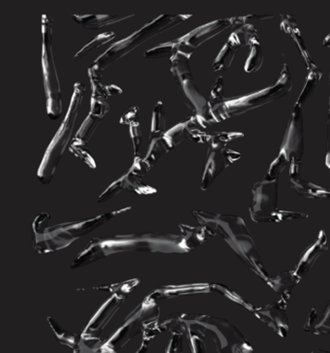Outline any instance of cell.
<instances>
[{"label": "cell", "mask_w": 330, "mask_h": 353, "mask_svg": "<svg viewBox=\"0 0 330 353\" xmlns=\"http://www.w3.org/2000/svg\"><path fill=\"white\" fill-rule=\"evenodd\" d=\"M193 214L201 226L210 229L214 235H219L246 266L263 280H268L260 254L241 216L201 211H195Z\"/></svg>", "instance_id": "cell-1"}, {"label": "cell", "mask_w": 330, "mask_h": 353, "mask_svg": "<svg viewBox=\"0 0 330 353\" xmlns=\"http://www.w3.org/2000/svg\"><path fill=\"white\" fill-rule=\"evenodd\" d=\"M292 88H293V80L289 74L288 64H284L283 70L276 85L261 92L244 95L239 99L225 100L223 103L211 105L210 102L205 118L214 125L232 117L241 116L252 110L260 108L286 97L291 92Z\"/></svg>", "instance_id": "cell-2"}, {"label": "cell", "mask_w": 330, "mask_h": 353, "mask_svg": "<svg viewBox=\"0 0 330 353\" xmlns=\"http://www.w3.org/2000/svg\"><path fill=\"white\" fill-rule=\"evenodd\" d=\"M179 319L187 330L212 340L218 353H248L253 350L241 331L225 319L184 312H179Z\"/></svg>", "instance_id": "cell-3"}, {"label": "cell", "mask_w": 330, "mask_h": 353, "mask_svg": "<svg viewBox=\"0 0 330 353\" xmlns=\"http://www.w3.org/2000/svg\"><path fill=\"white\" fill-rule=\"evenodd\" d=\"M85 92L84 83H75L67 114H66L65 119L61 123L58 132L54 135V139L52 140L51 144L47 147L46 154H45L41 165L39 167V170H38V179L44 185H49L53 180L54 173H56L59 162L63 159L64 152L66 151L69 142L72 139L76 120H77L78 114L82 108Z\"/></svg>", "instance_id": "cell-4"}, {"label": "cell", "mask_w": 330, "mask_h": 353, "mask_svg": "<svg viewBox=\"0 0 330 353\" xmlns=\"http://www.w3.org/2000/svg\"><path fill=\"white\" fill-rule=\"evenodd\" d=\"M182 236L172 234L142 233L120 235L111 238H97L104 255L129 252L184 254L182 248Z\"/></svg>", "instance_id": "cell-5"}, {"label": "cell", "mask_w": 330, "mask_h": 353, "mask_svg": "<svg viewBox=\"0 0 330 353\" xmlns=\"http://www.w3.org/2000/svg\"><path fill=\"white\" fill-rule=\"evenodd\" d=\"M131 209L132 207H128L113 213L102 214L89 221L61 223L54 228H47L44 235L35 238V250L39 254H47V252L67 248L76 240L84 237L99 226L108 223L116 214L124 213Z\"/></svg>", "instance_id": "cell-6"}, {"label": "cell", "mask_w": 330, "mask_h": 353, "mask_svg": "<svg viewBox=\"0 0 330 353\" xmlns=\"http://www.w3.org/2000/svg\"><path fill=\"white\" fill-rule=\"evenodd\" d=\"M53 25V19L44 14L42 16V68L47 97V114L51 120L56 121L63 113V94L52 47Z\"/></svg>", "instance_id": "cell-7"}, {"label": "cell", "mask_w": 330, "mask_h": 353, "mask_svg": "<svg viewBox=\"0 0 330 353\" xmlns=\"http://www.w3.org/2000/svg\"><path fill=\"white\" fill-rule=\"evenodd\" d=\"M304 152V123L302 110L299 105L294 106L283 137L279 154L270 165L267 176L278 179L294 159L301 161Z\"/></svg>", "instance_id": "cell-8"}, {"label": "cell", "mask_w": 330, "mask_h": 353, "mask_svg": "<svg viewBox=\"0 0 330 353\" xmlns=\"http://www.w3.org/2000/svg\"><path fill=\"white\" fill-rule=\"evenodd\" d=\"M252 194L251 219L255 223H272L273 214L277 212L278 179L263 176L254 185Z\"/></svg>", "instance_id": "cell-9"}, {"label": "cell", "mask_w": 330, "mask_h": 353, "mask_svg": "<svg viewBox=\"0 0 330 353\" xmlns=\"http://www.w3.org/2000/svg\"><path fill=\"white\" fill-rule=\"evenodd\" d=\"M157 310H159L158 307L155 309L146 310L144 309L142 305L138 306L129 316L126 317L124 324L111 338L105 341V343L102 345L100 352L101 353H118L120 352L126 343L136 337L138 334L142 332V324L146 321V316H155V314H152V316H149V314H153Z\"/></svg>", "instance_id": "cell-10"}, {"label": "cell", "mask_w": 330, "mask_h": 353, "mask_svg": "<svg viewBox=\"0 0 330 353\" xmlns=\"http://www.w3.org/2000/svg\"><path fill=\"white\" fill-rule=\"evenodd\" d=\"M124 301L125 300L111 295L110 299L100 307L80 335V341L84 345L94 350H101L104 343L101 339L102 334Z\"/></svg>", "instance_id": "cell-11"}, {"label": "cell", "mask_w": 330, "mask_h": 353, "mask_svg": "<svg viewBox=\"0 0 330 353\" xmlns=\"http://www.w3.org/2000/svg\"><path fill=\"white\" fill-rule=\"evenodd\" d=\"M241 154L228 149L227 145L211 143L208 152L205 173H204L201 190H206L211 187L215 179L234 162L241 159Z\"/></svg>", "instance_id": "cell-12"}, {"label": "cell", "mask_w": 330, "mask_h": 353, "mask_svg": "<svg viewBox=\"0 0 330 353\" xmlns=\"http://www.w3.org/2000/svg\"><path fill=\"white\" fill-rule=\"evenodd\" d=\"M232 26H234L232 19L211 21L210 23L199 26L177 40L179 50L185 52H187L186 50H189L190 52H193L194 50L198 49L204 43L210 41V39Z\"/></svg>", "instance_id": "cell-13"}, {"label": "cell", "mask_w": 330, "mask_h": 353, "mask_svg": "<svg viewBox=\"0 0 330 353\" xmlns=\"http://www.w3.org/2000/svg\"><path fill=\"white\" fill-rule=\"evenodd\" d=\"M210 286L208 285H164L152 291L142 303L144 309L152 310L158 307V303L162 300L175 299V298L186 296L195 293L208 292Z\"/></svg>", "instance_id": "cell-14"}, {"label": "cell", "mask_w": 330, "mask_h": 353, "mask_svg": "<svg viewBox=\"0 0 330 353\" xmlns=\"http://www.w3.org/2000/svg\"><path fill=\"white\" fill-rule=\"evenodd\" d=\"M192 15H161L151 23H147L141 30L135 32V47L144 44L146 40L157 37L160 33L167 32L170 28L180 25L187 19L191 18Z\"/></svg>", "instance_id": "cell-15"}, {"label": "cell", "mask_w": 330, "mask_h": 353, "mask_svg": "<svg viewBox=\"0 0 330 353\" xmlns=\"http://www.w3.org/2000/svg\"><path fill=\"white\" fill-rule=\"evenodd\" d=\"M301 161L294 159L289 167V187L296 190L301 196L306 198H317V199H330V190L319 187L314 183L303 180L300 176Z\"/></svg>", "instance_id": "cell-16"}, {"label": "cell", "mask_w": 330, "mask_h": 353, "mask_svg": "<svg viewBox=\"0 0 330 353\" xmlns=\"http://www.w3.org/2000/svg\"><path fill=\"white\" fill-rule=\"evenodd\" d=\"M253 314L280 337H286L289 332V319L285 309L279 304H270L253 310Z\"/></svg>", "instance_id": "cell-17"}, {"label": "cell", "mask_w": 330, "mask_h": 353, "mask_svg": "<svg viewBox=\"0 0 330 353\" xmlns=\"http://www.w3.org/2000/svg\"><path fill=\"white\" fill-rule=\"evenodd\" d=\"M327 238L324 231H320L317 239L312 245H309L305 250L300 259H299L298 265L294 271V275L298 281L302 280L303 276L306 275L314 266L317 260L320 259V255L327 252Z\"/></svg>", "instance_id": "cell-18"}, {"label": "cell", "mask_w": 330, "mask_h": 353, "mask_svg": "<svg viewBox=\"0 0 330 353\" xmlns=\"http://www.w3.org/2000/svg\"><path fill=\"white\" fill-rule=\"evenodd\" d=\"M179 87L182 99L186 106L193 112L194 114L205 117L210 106V101H208L201 94L196 83H194V79H185Z\"/></svg>", "instance_id": "cell-19"}, {"label": "cell", "mask_w": 330, "mask_h": 353, "mask_svg": "<svg viewBox=\"0 0 330 353\" xmlns=\"http://www.w3.org/2000/svg\"><path fill=\"white\" fill-rule=\"evenodd\" d=\"M134 40L135 33H133L129 37L115 43L102 56H100L94 63L97 64L102 70H105L110 64L115 63L121 57L127 56L130 52L136 50L134 46Z\"/></svg>", "instance_id": "cell-20"}, {"label": "cell", "mask_w": 330, "mask_h": 353, "mask_svg": "<svg viewBox=\"0 0 330 353\" xmlns=\"http://www.w3.org/2000/svg\"><path fill=\"white\" fill-rule=\"evenodd\" d=\"M135 15H74L73 19L78 25L85 30H98L106 26H113Z\"/></svg>", "instance_id": "cell-21"}, {"label": "cell", "mask_w": 330, "mask_h": 353, "mask_svg": "<svg viewBox=\"0 0 330 353\" xmlns=\"http://www.w3.org/2000/svg\"><path fill=\"white\" fill-rule=\"evenodd\" d=\"M179 228L182 230V248L184 254L194 250L195 248L199 247L208 238L215 236L210 229L201 225L199 228H192V226L182 224V225H179Z\"/></svg>", "instance_id": "cell-22"}, {"label": "cell", "mask_w": 330, "mask_h": 353, "mask_svg": "<svg viewBox=\"0 0 330 353\" xmlns=\"http://www.w3.org/2000/svg\"><path fill=\"white\" fill-rule=\"evenodd\" d=\"M298 281L296 276L294 275V272H282L279 275L268 279L267 283L275 292L281 296V302L287 305L289 297H291L292 291Z\"/></svg>", "instance_id": "cell-23"}, {"label": "cell", "mask_w": 330, "mask_h": 353, "mask_svg": "<svg viewBox=\"0 0 330 353\" xmlns=\"http://www.w3.org/2000/svg\"><path fill=\"white\" fill-rule=\"evenodd\" d=\"M192 54H193V52H185L177 50L170 57V61L172 64L170 72H172L179 85L184 82L185 79H194L191 68H190V57Z\"/></svg>", "instance_id": "cell-24"}, {"label": "cell", "mask_w": 330, "mask_h": 353, "mask_svg": "<svg viewBox=\"0 0 330 353\" xmlns=\"http://www.w3.org/2000/svg\"><path fill=\"white\" fill-rule=\"evenodd\" d=\"M47 321H49L50 325H51L52 329H53L54 334H56L61 345L70 347L74 353L79 352L80 342L82 338L64 329L53 317L50 316Z\"/></svg>", "instance_id": "cell-25"}, {"label": "cell", "mask_w": 330, "mask_h": 353, "mask_svg": "<svg viewBox=\"0 0 330 353\" xmlns=\"http://www.w3.org/2000/svg\"><path fill=\"white\" fill-rule=\"evenodd\" d=\"M283 23H282V30L285 32L291 34V37L294 38V41L296 42L299 49H300L301 54L305 59L306 63H307V69L312 68L314 65L313 61H311L309 54H308L307 50L304 46L302 37H301L300 32H299L298 26L296 25V21L294 20L293 17L287 15L283 17Z\"/></svg>", "instance_id": "cell-26"}, {"label": "cell", "mask_w": 330, "mask_h": 353, "mask_svg": "<svg viewBox=\"0 0 330 353\" xmlns=\"http://www.w3.org/2000/svg\"><path fill=\"white\" fill-rule=\"evenodd\" d=\"M104 257H105V255H104L103 250H102L101 247H100L97 238H95V239L90 241L89 245H87V249L79 255V257H78L75 261H74L71 268H82V267L85 266V265L92 263V262L104 259Z\"/></svg>", "instance_id": "cell-27"}, {"label": "cell", "mask_w": 330, "mask_h": 353, "mask_svg": "<svg viewBox=\"0 0 330 353\" xmlns=\"http://www.w3.org/2000/svg\"><path fill=\"white\" fill-rule=\"evenodd\" d=\"M166 128H167V121H166L165 107L162 101H159L153 110V116H152L151 132L149 137L151 142L163 138L167 132Z\"/></svg>", "instance_id": "cell-28"}, {"label": "cell", "mask_w": 330, "mask_h": 353, "mask_svg": "<svg viewBox=\"0 0 330 353\" xmlns=\"http://www.w3.org/2000/svg\"><path fill=\"white\" fill-rule=\"evenodd\" d=\"M188 137V121L173 126L172 130L167 131L163 136L164 144L168 152L182 144Z\"/></svg>", "instance_id": "cell-29"}, {"label": "cell", "mask_w": 330, "mask_h": 353, "mask_svg": "<svg viewBox=\"0 0 330 353\" xmlns=\"http://www.w3.org/2000/svg\"><path fill=\"white\" fill-rule=\"evenodd\" d=\"M322 76V72H320V69L315 64L312 68L308 69V76L307 79H306L305 85H304L302 92L299 95L296 105L302 107V105L310 99Z\"/></svg>", "instance_id": "cell-30"}, {"label": "cell", "mask_w": 330, "mask_h": 353, "mask_svg": "<svg viewBox=\"0 0 330 353\" xmlns=\"http://www.w3.org/2000/svg\"><path fill=\"white\" fill-rule=\"evenodd\" d=\"M139 283V279H134V280H129L126 281V283L99 286V288H95L94 290L109 291V292L111 293L113 296L120 298V299L126 300L127 299V297L129 296L130 293L134 290V288H136Z\"/></svg>", "instance_id": "cell-31"}, {"label": "cell", "mask_w": 330, "mask_h": 353, "mask_svg": "<svg viewBox=\"0 0 330 353\" xmlns=\"http://www.w3.org/2000/svg\"><path fill=\"white\" fill-rule=\"evenodd\" d=\"M236 48L232 46L229 43H226L223 49L221 50L219 54L212 64L213 71L219 72V71H225L231 68L232 61H234V56H236Z\"/></svg>", "instance_id": "cell-32"}, {"label": "cell", "mask_w": 330, "mask_h": 353, "mask_svg": "<svg viewBox=\"0 0 330 353\" xmlns=\"http://www.w3.org/2000/svg\"><path fill=\"white\" fill-rule=\"evenodd\" d=\"M69 150H70L74 156L87 164L89 168H97L96 162H95L94 157L90 154L89 149H87V143L82 142L80 140L73 139Z\"/></svg>", "instance_id": "cell-33"}, {"label": "cell", "mask_w": 330, "mask_h": 353, "mask_svg": "<svg viewBox=\"0 0 330 353\" xmlns=\"http://www.w3.org/2000/svg\"><path fill=\"white\" fill-rule=\"evenodd\" d=\"M168 152L162 138L151 141L149 151L147 152L146 159H144V161L147 164V166L149 167V169H151L152 167L157 163L159 159L165 156Z\"/></svg>", "instance_id": "cell-34"}, {"label": "cell", "mask_w": 330, "mask_h": 353, "mask_svg": "<svg viewBox=\"0 0 330 353\" xmlns=\"http://www.w3.org/2000/svg\"><path fill=\"white\" fill-rule=\"evenodd\" d=\"M116 34L115 32H105L98 35L96 38H94L92 41H90L89 44L85 45L80 51L78 52L75 54V59H82L85 54H89L90 52L94 51V50L98 49V48L104 46V45L108 44L115 40Z\"/></svg>", "instance_id": "cell-35"}, {"label": "cell", "mask_w": 330, "mask_h": 353, "mask_svg": "<svg viewBox=\"0 0 330 353\" xmlns=\"http://www.w3.org/2000/svg\"><path fill=\"white\" fill-rule=\"evenodd\" d=\"M251 52L245 63L247 73H255L262 68L263 64V52L260 43L251 45Z\"/></svg>", "instance_id": "cell-36"}, {"label": "cell", "mask_w": 330, "mask_h": 353, "mask_svg": "<svg viewBox=\"0 0 330 353\" xmlns=\"http://www.w3.org/2000/svg\"><path fill=\"white\" fill-rule=\"evenodd\" d=\"M177 50H179V43L177 40V41L165 43V44L152 48L149 51L144 52V57L147 59H156L172 57Z\"/></svg>", "instance_id": "cell-37"}, {"label": "cell", "mask_w": 330, "mask_h": 353, "mask_svg": "<svg viewBox=\"0 0 330 353\" xmlns=\"http://www.w3.org/2000/svg\"><path fill=\"white\" fill-rule=\"evenodd\" d=\"M100 121H101L92 118V117L89 114V117L85 119L82 125H80V130H78V132L74 136L73 139L80 140L87 144L89 140L91 139L92 136H94L95 131H96V128H98Z\"/></svg>", "instance_id": "cell-38"}, {"label": "cell", "mask_w": 330, "mask_h": 353, "mask_svg": "<svg viewBox=\"0 0 330 353\" xmlns=\"http://www.w3.org/2000/svg\"><path fill=\"white\" fill-rule=\"evenodd\" d=\"M110 111V105L102 97L91 95V108H90V116L92 118L101 121L104 117Z\"/></svg>", "instance_id": "cell-39"}, {"label": "cell", "mask_w": 330, "mask_h": 353, "mask_svg": "<svg viewBox=\"0 0 330 353\" xmlns=\"http://www.w3.org/2000/svg\"><path fill=\"white\" fill-rule=\"evenodd\" d=\"M124 190V176H121L118 181L111 183L110 187L107 188L105 192L102 193L98 198L99 203H106L115 198Z\"/></svg>", "instance_id": "cell-40"}, {"label": "cell", "mask_w": 330, "mask_h": 353, "mask_svg": "<svg viewBox=\"0 0 330 353\" xmlns=\"http://www.w3.org/2000/svg\"><path fill=\"white\" fill-rule=\"evenodd\" d=\"M159 316L151 317L148 321H146L142 324V332H144V341H148L151 342L155 336L161 332L159 328Z\"/></svg>", "instance_id": "cell-41"}, {"label": "cell", "mask_w": 330, "mask_h": 353, "mask_svg": "<svg viewBox=\"0 0 330 353\" xmlns=\"http://www.w3.org/2000/svg\"><path fill=\"white\" fill-rule=\"evenodd\" d=\"M224 92V79H223V77H219L216 80V83H214V85H213L212 90H211L210 104L217 105L223 103V102L225 101Z\"/></svg>", "instance_id": "cell-42"}, {"label": "cell", "mask_w": 330, "mask_h": 353, "mask_svg": "<svg viewBox=\"0 0 330 353\" xmlns=\"http://www.w3.org/2000/svg\"><path fill=\"white\" fill-rule=\"evenodd\" d=\"M89 77L91 83L92 92H97L103 87L102 78H103V70L97 64L92 63L89 68Z\"/></svg>", "instance_id": "cell-43"}, {"label": "cell", "mask_w": 330, "mask_h": 353, "mask_svg": "<svg viewBox=\"0 0 330 353\" xmlns=\"http://www.w3.org/2000/svg\"><path fill=\"white\" fill-rule=\"evenodd\" d=\"M130 128V135H131V139L133 145H134L135 157L141 156V145H142V128L140 123H132Z\"/></svg>", "instance_id": "cell-44"}, {"label": "cell", "mask_w": 330, "mask_h": 353, "mask_svg": "<svg viewBox=\"0 0 330 353\" xmlns=\"http://www.w3.org/2000/svg\"><path fill=\"white\" fill-rule=\"evenodd\" d=\"M187 336L191 343L192 352L193 353H206V343L203 336L195 331L187 330Z\"/></svg>", "instance_id": "cell-45"}, {"label": "cell", "mask_w": 330, "mask_h": 353, "mask_svg": "<svg viewBox=\"0 0 330 353\" xmlns=\"http://www.w3.org/2000/svg\"><path fill=\"white\" fill-rule=\"evenodd\" d=\"M329 333H330V301L325 307L322 317H320L319 323L316 326L314 331V334H317V335Z\"/></svg>", "instance_id": "cell-46"}, {"label": "cell", "mask_w": 330, "mask_h": 353, "mask_svg": "<svg viewBox=\"0 0 330 353\" xmlns=\"http://www.w3.org/2000/svg\"><path fill=\"white\" fill-rule=\"evenodd\" d=\"M242 137H243V133L241 132L213 133V138L212 141H211V143H217V144L227 145V144H229V143L232 142V141L239 139V138Z\"/></svg>", "instance_id": "cell-47"}, {"label": "cell", "mask_w": 330, "mask_h": 353, "mask_svg": "<svg viewBox=\"0 0 330 353\" xmlns=\"http://www.w3.org/2000/svg\"><path fill=\"white\" fill-rule=\"evenodd\" d=\"M51 216L49 214L42 213L35 219L33 223V231H34L35 238L40 237L43 234L46 232L47 225L49 223Z\"/></svg>", "instance_id": "cell-48"}, {"label": "cell", "mask_w": 330, "mask_h": 353, "mask_svg": "<svg viewBox=\"0 0 330 353\" xmlns=\"http://www.w3.org/2000/svg\"><path fill=\"white\" fill-rule=\"evenodd\" d=\"M124 190L130 192H135L139 195H151L157 192L155 188L149 187V185H144V183H125Z\"/></svg>", "instance_id": "cell-49"}, {"label": "cell", "mask_w": 330, "mask_h": 353, "mask_svg": "<svg viewBox=\"0 0 330 353\" xmlns=\"http://www.w3.org/2000/svg\"><path fill=\"white\" fill-rule=\"evenodd\" d=\"M184 335L182 333L173 334L166 353H184Z\"/></svg>", "instance_id": "cell-50"}, {"label": "cell", "mask_w": 330, "mask_h": 353, "mask_svg": "<svg viewBox=\"0 0 330 353\" xmlns=\"http://www.w3.org/2000/svg\"><path fill=\"white\" fill-rule=\"evenodd\" d=\"M307 218L306 214L291 213V212L279 211L277 210L276 213L273 214L272 223H280V221H289V219H298Z\"/></svg>", "instance_id": "cell-51"}, {"label": "cell", "mask_w": 330, "mask_h": 353, "mask_svg": "<svg viewBox=\"0 0 330 353\" xmlns=\"http://www.w3.org/2000/svg\"><path fill=\"white\" fill-rule=\"evenodd\" d=\"M138 114H139V108L138 107H133V108L128 110L127 112L120 118V125H131L132 123H136Z\"/></svg>", "instance_id": "cell-52"}, {"label": "cell", "mask_w": 330, "mask_h": 353, "mask_svg": "<svg viewBox=\"0 0 330 353\" xmlns=\"http://www.w3.org/2000/svg\"><path fill=\"white\" fill-rule=\"evenodd\" d=\"M122 94V90L116 85H105L101 92L102 99H106L111 97H120Z\"/></svg>", "instance_id": "cell-53"}, {"label": "cell", "mask_w": 330, "mask_h": 353, "mask_svg": "<svg viewBox=\"0 0 330 353\" xmlns=\"http://www.w3.org/2000/svg\"><path fill=\"white\" fill-rule=\"evenodd\" d=\"M325 165L330 169V113L329 114V121H327V157H325Z\"/></svg>", "instance_id": "cell-54"}, {"label": "cell", "mask_w": 330, "mask_h": 353, "mask_svg": "<svg viewBox=\"0 0 330 353\" xmlns=\"http://www.w3.org/2000/svg\"><path fill=\"white\" fill-rule=\"evenodd\" d=\"M151 342H148V341H142V347L138 350L137 353H147L148 352L149 345H151Z\"/></svg>", "instance_id": "cell-55"}, {"label": "cell", "mask_w": 330, "mask_h": 353, "mask_svg": "<svg viewBox=\"0 0 330 353\" xmlns=\"http://www.w3.org/2000/svg\"><path fill=\"white\" fill-rule=\"evenodd\" d=\"M273 16H258V15H252V16H247L243 17L244 19H268V18H272Z\"/></svg>", "instance_id": "cell-56"}, {"label": "cell", "mask_w": 330, "mask_h": 353, "mask_svg": "<svg viewBox=\"0 0 330 353\" xmlns=\"http://www.w3.org/2000/svg\"><path fill=\"white\" fill-rule=\"evenodd\" d=\"M324 45V47L329 48L330 49V33L327 37H325Z\"/></svg>", "instance_id": "cell-57"}, {"label": "cell", "mask_w": 330, "mask_h": 353, "mask_svg": "<svg viewBox=\"0 0 330 353\" xmlns=\"http://www.w3.org/2000/svg\"><path fill=\"white\" fill-rule=\"evenodd\" d=\"M248 353H254V352H253V350H252V352H248Z\"/></svg>", "instance_id": "cell-58"}, {"label": "cell", "mask_w": 330, "mask_h": 353, "mask_svg": "<svg viewBox=\"0 0 330 353\" xmlns=\"http://www.w3.org/2000/svg\"><path fill=\"white\" fill-rule=\"evenodd\" d=\"M74 353V352H73Z\"/></svg>", "instance_id": "cell-59"}]
</instances>
